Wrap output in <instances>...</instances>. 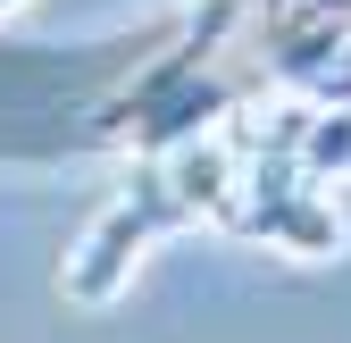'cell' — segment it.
I'll return each instance as SVG.
<instances>
[{"label":"cell","mask_w":351,"mask_h":343,"mask_svg":"<svg viewBox=\"0 0 351 343\" xmlns=\"http://www.w3.org/2000/svg\"><path fill=\"white\" fill-rule=\"evenodd\" d=\"M234 176H243V143L234 134H193V143H176V151H151L134 159V176L117 185V201L101 209L93 226H84V243L67 251V268H59V293L84 310H101L125 293V276L143 268V251L176 226H226V209H234Z\"/></svg>","instance_id":"6da1fadb"},{"label":"cell","mask_w":351,"mask_h":343,"mask_svg":"<svg viewBox=\"0 0 351 343\" xmlns=\"http://www.w3.org/2000/svg\"><path fill=\"white\" fill-rule=\"evenodd\" d=\"M301 167L318 185H351V109H310L301 126Z\"/></svg>","instance_id":"7a4b0ae2"},{"label":"cell","mask_w":351,"mask_h":343,"mask_svg":"<svg viewBox=\"0 0 351 343\" xmlns=\"http://www.w3.org/2000/svg\"><path fill=\"white\" fill-rule=\"evenodd\" d=\"M0 9H17V0H0Z\"/></svg>","instance_id":"3957f363"}]
</instances>
